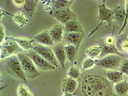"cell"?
<instances>
[{"instance_id":"6","label":"cell","mask_w":128,"mask_h":96,"mask_svg":"<svg viewBox=\"0 0 128 96\" xmlns=\"http://www.w3.org/2000/svg\"><path fill=\"white\" fill-rule=\"evenodd\" d=\"M25 54L32 60L37 69L45 71L54 70L56 68L46 60H45L33 49L29 50Z\"/></svg>"},{"instance_id":"26","label":"cell","mask_w":128,"mask_h":96,"mask_svg":"<svg viewBox=\"0 0 128 96\" xmlns=\"http://www.w3.org/2000/svg\"><path fill=\"white\" fill-rule=\"evenodd\" d=\"M66 74L69 78L77 79L80 74V71L78 67L71 66Z\"/></svg>"},{"instance_id":"32","label":"cell","mask_w":128,"mask_h":96,"mask_svg":"<svg viewBox=\"0 0 128 96\" xmlns=\"http://www.w3.org/2000/svg\"><path fill=\"white\" fill-rule=\"evenodd\" d=\"M114 42V38L112 36L107 37L105 40V43L106 45H113Z\"/></svg>"},{"instance_id":"19","label":"cell","mask_w":128,"mask_h":96,"mask_svg":"<svg viewBox=\"0 0 128 96\" xmlns=\"http://www.w3.org/2000/svg\"><path fill=\"white\" fill-rule=\"evenodd\" d=\"M113 18L118 24L122 26V27L126 18L125 8L124 9L122 7H118L115 10Z\"/></svg>"},{"instance_id":"27","label":"cell","mask_w":128,"mask_h":96,"mask_svg":"<svg viewBox=\"0 0 128 96\" xmlns=\"http://www.w3.org/2000/svg\"><path fill=\"white\" fill-rule=\"evenodd\" d=\"M96 65V60L88 58L84 60L82 64V70L83 71L93 68Z\"/></svg>"},{"instance_id":"5","label":"cell","mask_w":128,"mask_h":96,"mask_svg":"<svg viewBox=\"0 0 128 96\" xmlns=\"http://www.w3.org/2000/svg\"><path fill=\"white\" fill-rule=\"evenodd\" d=\"M33 50L53 66L56 68L58 67V62L55 57L52 48L50 47L41 45L35 42L33 45Z\"/></svg>"},{"instance_id":"8","label":"cell","mask_w":128,"mask_h":96,"mask_svg":"<svg viewBox=\"0 0 128 96\" xmlns=\"http://www.w3.org/2000/svg\"><path fill=\"white\" fill-rule=\"evenodd\" d=\"M98 18L100 21L99 25L95 28V30L93 31V32H91L89 36L92 35L94 32L98 29L99 26L102 24L104 21H108L110 19L112 16H113L115 10L113 11L112 9L108 8L104 3L102 4H101L99 5L98 6Z\"/></svg>"},{"instance_id":"24","label":"cell","mask_w":128,"mask_h":96,"mask_svg":"<svg viewBox=\"0 0 128 96\" xmlns=\"http://www.w3.org/2000/svg\"><path fill=\"white\" fill-rule=\"evenodd\" d=\"M12 21L18 24L20 26L23 27L25 26L28 23V19L24 14L20 12H18L14 14H12Z\"/></svg>"},{"instance_id":"14","label":"cell","mask_w":128,"mask_h":96,"mask_svg":"<svg viewBox=\"0 0 128 96\" xmlns=\"http://www.w3.org/2000/svg\"><path fill=\"white\" fill-rule=\"evenodd\" d=\"M78 86V81L77 79L68 77L62 85V91L64 93L74 94Z\"/></svg>"},{"instance_id":"2","label":"cell","mask_w":128,"mask_h":96,"mask_svg":"<svg viewBox=\"0 0 128 96\" xmlns=\"http://www.w3.org/2000/svg\"><path fill=\"white\" fill-rule=\"evenodd\" d=\"M0 50L1 60L17 55L19 52H22L23 50L11 36L6 37L4 42L0 44Z\"/></svg>"},{"instance_id":"9","label":"cell","mask_w":128,"mask_h":96,"mask_svg":"<svg viewBox=\"0 0 128 96\" xmlns=\"http://www.w3.org/2000/svg\"><path fill=\"white\" fill-rule=\"evenodd\" d=\"M84 33H67L65 32L64 38L68 45H73L78 49L84 38Z\"/></svg>"},{"instance_id":"25","label":"cell","mask_w":128,"mask_h":96,"mask_svg":"<svg viewBox=\"0 0 128 96\" xmlns=\"http://www.w3.org/2000/svg\"><path fill=\"white\" fill-rule=\"evenodd\" d=\"M17 92L18 96H34L29 88L23 84H21L19 86Z\"/></svg>"},{"instance_id":"13","label":"cell","mask_w":128,"mask_h":96,"mask_svg":"<svg viewBox=\"0 0 128 96\" xmlns=\"http://www.w3.org/2000/svg\"><path fill=\"white\" fill-rule=\"evenodd\" d=\"M64 30L67 33H84L81 24L76 18L71 19L64 24Z\"/></svg>"},{"instance_id":"28","label":"cell","mask_w":128,"mask_h":96,"mask_svg":"<svg viewBox=\"0 0 128 96\" xmlns=\"http://www.w3.org/2000/svg\"><path fill=\"white\" fill-rule=\"evenodd\" d=\"M125 11H126V18H125L124 24L118 32V34H120L122 31L124 30V29L125 28L127 24L128 19V0H126L125 1Z\"/></svg>"},{"instance_id":"22","label":"cell","mask_w":128,"mask_h":96,"mask_svg":"<svg viewBox=\"0 0 128 96\" xmlns=\"http://www.w3.org/2000/svg\"><path fill=\"white\" fill-rule=\"evenodd\" d=\"M102 47V51L99 56V57H101V58L110 54H116L122 57L123 56L122 54H120L117 50L116 48H115V47L113 44L106 45L104 43V45Z\"/></svg>"},{"instance_id":"18","label":"cell","mask_w":128,"mask_h":96,"mask_svg":"<svg viewBox=\"0 0 128 96\" xmlns=\"http://www.w3.org/2000/svg\"><path fill=\"white\" fill-rule=\"evenodd\" d=\"M102 51L101 46H95L87 48L85 50V53L88 58L94 59L100 56Z\"/></svg>"},{"instance_id":"30","label":"cell","mask_w":128,"mask_h":96,"mask_svg":"<svg viewBox=\"0 0 128 96\" xmlns=\"http://www.w3.org/2000/svg\"><path fill=\"white\" fill-rule=\"evenodd\" d=\"M6 36H5V32L4 28L2 24L0 23V44L4 42Z\"/></svg>"},{"instance_id":"23","label":"cell","mask_w":128,"mask_h":96,"mask_svg":"<svg viewBox=\"0 0 128 96\" xmlns=\"http://www.w3.org/2000/svg\"><path fill=\"white\" fill-rule=\"evenodd\" d=\"M74 0H56L52 2L53 10H59L64 8H70Z\"/></svg>"},{"instance_id":"16","label":"cell","mask_w":128,"mask_h":96,"mask_svg":"<svg viewBox=\"0 0 128 96\" xmlns=\"http://www.w3.org/2000/svg\"><path fill=\"white\" fill-rule=\"evenodd\" d=\"M114 90L117 96H127L128 93V82L126 81H122L115 84Z\"/></svg>"},{"instance_id":"20","label":"cell","mask_w":128,"mask_h":96,"mask_svg":"<svg viewBox=\"0 0 128 96\" xmlns=\"http://www.w3.org/2000/svg\"><path fill=\"white\" fill-rule=\"evenodd\" d=\"M123 74L120 71H110L107 72L106 77L108 81L116 84L123 81Z\"/></svg>"},{"instance_id":"15","label":"cell","mask_w":128,"mask_h":96,"mask_svg":"<svg viewBox=\"0 0 128 96\" xmlns=\"http://www.w3.org/2000/svg\"><path fill=\"white\" fill-rule=\"evenodd\" d=\"M11 38L14 40L18 45L23 50H30L33 49V45L35 40L34 39L31 40L26 38H18L11 36Z\"/></svg>"},{"instance_id":"1","label":"cell","mask_w":128,"mask_h":96,"mask_svg":"<svg viewBox=\"0 0 128 96\" xmlns=\"http://www.w3.org/2000/svg\"><path fill=\"white\" fill-rule=\"evenodd\" d=\"M4 69L8 74L26 83L27 78L25 76L20 62L17 55H14L4 59Z\"/></svg>"},{"instance_id":"12","label":"cell","mask_w":128,"mask_h":96,"mask_svg":"<svg viewBox=\"0 0 128 96\" xmlns=\"http://www.w3.org/2000/svg\"><path fill=\"white\" fill-rule=\"evenodd\" d=\"M33 39L35 42L44 46L50 47L54 44L50 35L48 30H44L38 35L34 36Z\"/></svg>"},{"instance_id":"10","label":"cell","mask_w":128,"mask_h":96,"mask_svg":"<svg viewBox=\"0 0 128 96\" xmlns=\"http://www.w3.org/2000/svg\"><path fill=\"white\" fill-rule=\"evenodd\" d=\"M55 57L58 64L64 70L65 69V62L67 60L64 46L62 43L55 44L52 48Z\"/></svg>"},{"instance_id":"3","label":"cell","mask_w":128,"mask_h":96,"mask_svg":"<svg viewBox=\"0 0 128 96\" xmlns=\"http://www.w3.org/2000/svg\"><path fill=\"white\" fill-rule=\"evenodd\" d=\"M17 56L20 62L26 78L34 79L37 78L40 72L32 60L23 52L18 53Z\"/></svg>"},{"instance_id":"31","label":"cell","mask_w":128,"mask_h":96,"mask_svg":"<svg viewBox=\"0 0 128 96\" xmlns=\"http://www.w3.org/2000/svg\"><path fill=\"white\" fill-rule=\"evenodd\" d=\"M25 2L24 0H13L12 3L13 4L16 6H23Z\"/></svg>"},{"instance_id":"7","label":"cell","mask_w":128,"mask_h":96,"mask_svg":"<svg viewBox=\"0 0 128 96\" xmlns=\"http://www.w3.org/2000/svg\"><path fill=\"white\" fill-rule=\"evenodd\" d=\"M51 16L55 18L60 23L65 24L70 20L76 18L74 13L70 8L59 10H53L50 12Z\"/></svg>"},{"instance_id":"21","label":"cell","mask_w":128,"mask_h":96,"mask_svg":"<svg viewBox=\"0 0 128 96\" xmlns=\"http://www.w3.org/2000/svg\"><path fill=\"white\" fill-rule=\"evenodd\" d=\"M67 60H68L72 65L74 64V61L78 49L73 45H67L64 46Z\"/></svg>"},{"instance_id":"33","label":"cell","mask_w":128,"mask_h":96,"mask_svg":"<svg viewBox=\"0 0 128 96\" xmlns=\"http://www.w3.org/2000/svg\"><path fill=\"white\" fill-rule=\"evenodd\" d=\"M63 96H74V94L68 93H64V95Z\"/></svg>"},{"instance_id":"4","label":"cell","mask_w":128,"mask_h":96,"mask_svg":"<svg viewBox=\"0 0 128 96\" xmlns=\"http://www.w3.org/2000/svg\"><path fill=\"white\" fill-rule=\"evenodd\" d=\"M120 56L116 54H110L98 60H96V65L106 69L114 71L120 68L122 64Z\"/></svg>"},{"instance_id":"11","label":"cell","mask_w":128,"mask_h":96,"mask_svg":"<svg viewBox=\"0 0 128 96\" xmlns=\"http://www.w3.org/2000/svg\"><path fill=\"white\" fill-rule=\"evenodd\" d=\"M64 26L62 24H57L48 30L50 35L54 44H58L64 38Z\"/></svg>"},{"instance_id":"29","label":"cell","mask_w":128,"mask_h":96,"mask_svg":"<svg viewBox=\"0 0 128 96\" xmlns=\"http://www.w3.org/2000/svg\"><path fill=\"white\" fill-rule=\"evenodd\" d=\"M120 71L122 72V74H125L128 75V60L122 63L120 68Z\"/></svg>"},{"instance_id":"17","label":"cell","mask_w":128,"mask_h":96,"mask_svg":"<svg viewBox=\"0 0 128 96\" xmlns=\"http://www.w3.org/2000/svg\"><path fill=\"white\" fill-rule=\"evenodd\" d=\"M38 0H26L24 4V11L28 14L29 18H31L35 11V9Z\"/></svg>"}]
</instances>
